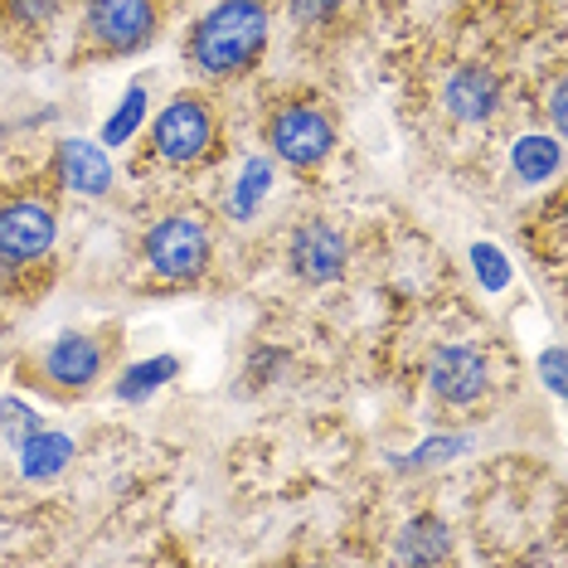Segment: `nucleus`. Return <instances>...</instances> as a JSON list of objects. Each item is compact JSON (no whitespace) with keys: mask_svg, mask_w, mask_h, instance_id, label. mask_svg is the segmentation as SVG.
I'll list each match as a JSON object with an SVG mask.
<instances>
[{"mask_svg":"<svg viewBox=\"0 0 568 568\" xmlns=\"http://www.w3.org/2000/svg\"><path fill=\"white\" fill-rule=\"evenodd\" d=\"M273 44V0H214L190 20L180 54L200 83H243L263 69Z\"/></svg>","mask_w":568,"mask_h":568,"instance_id":"1","label":"nucleus"},{"mask_svg":"<svg viewBox=\"0 0 568 568\" xmlns=\"http://www.w3.org/2000/svg\"><path fill=\"white\" fill-rule=\"evenodd\" d=\"M59 200L49 185L0 190V292L34 296L54 273Z\"/></svg>","mask_w":568,"mask_h":568,"instance_id":"2","label":"nucleus"},{"mask_svg":"<svg viewBox=\"0 0 568 568\" xmlns=\"http://www.w3.org/2000/svg\"><path fill=\"white\" fill-rule=\"evenodd\" d=\"M136 263L161 292L200 287L214 267V224L200 204H171L141 229Z\"/></svg>","mask_w":568,"mask_h":568,"instance_id":"3","label":"nucleus"},{"mask_svg":"<svg viewBox=\"0 0 568 568\" xmlns=\"http://www.w3.org/2000/svg\"><path fill=\"white\" fill-rule=\"evenodd\" d=\"M224 156V112L219 102L204 93V88H180L171 93V102L151 118L146 132V156H141V171L156 165V171H204Z\"/></svg>","mask_w":568,"mask_h":568,"instance_id":"4","label":"nucleus"},{"mask_svg":"<svg viewBox=\"0 0 568 568\" xmlns=\"http://www.w3.org/2000/svg\"><path fill=\"white\" fill-rule=\"evenodd\" d=\"M73 10L79 24H73L69 63H108L146 54L171 24L175 0H73Z\"/></svg>","mask_w":568,"mask_h":568,"instance_id":"5","label":"nucleus"},{"mask_svg":"<svg viewBox=\"0 0 568 568\" xmlns=\"http://www.w3.org/2000/svg\"><path fill=\"white\" fill-rule=\"evenodd\" d=\"M263 146L287 171L316 175L335 156V146H341V126H335L331 108L316 93L287 88V93L267 98V108H263Z\"/></svg>","mask_w":568,"mask_h":568,"instance_id":"6","label":"nucleus"},{"mask_svg":"<svg viewBox=\"0 0 568 568\" xmlns=\"http://www.w3.org/2000/svg\"><path fill=\"white\" fill-rule=\"evenodd\" d=\"M112 369V341L108 335H93V331H63L44 351H34L30 359L20 365V384L40 389L59 404L69 398H83L93 394Z\"/></svg>","mask_w":568,"mask_h":568,"instance_id":"7","label":"nucleus"},{"mask_svg":"<svg viewBox=\"0 0 568 568\" xmlns=\"http://www.w3.org/2000/svg\"><path fill=\"white\" fill-rule=\"evenodd\" d=\"M423 379H428V394L447 408H476L490 394V359L481 345L471 341H443L423 365Z\"/></svg>","mask_w":568,"mask_h":568,"instance_id":"8","label":"nucleus"},{"mask_svg":"<svg viewBox=\"0 0 568 568\" xmlns=\"http://www.w3.org/2000/svg\"><path fill=\"white\" fill-rule=\"evenodd\" d=\"M287 263L292 273L302 282H312V287H331V282L345 277V267H351V239H345V229L335 224V219H302V224L292 229L287 239Z\"/></svg>","mask_w":568,"mask_h":568,"instance_id":"9","label":"nucleus"},{"mask_svg":"<svg viewBox=\"0 0 568 568\" xmlns=\"http://www.w3.org/2000/svg\"><path fill=\"white\" fill-rule=\"evenodd\" d=\"M437 108H443V118L457 122V126H486V122L500 118V108H506V79H500L490 63H457V69L443 79Z\"/></svg>","mask_w":568,"mask_h":568,"instance_id":"10","label":"nucleus"},{"mask_svg":"<svg viewBox=\"0 0 568 568\" xmlns=\"http://www.w3.org/2000/svg\"><path fill=\"white\" fill-rule=\"evenodd\" d=\"M112 156L102 151V141H88V136H63L49 156V190L54 195H83V200H98L112 190Z\"/></svg>","mask_w":568,"mask_h":568,"instance_id":"11","label":"nucleus"},{"mask_svg":"<svg viewBox=\"0 0 568 568\" xmlns=\"http://www.w3.org/2000/svg\"><path fill=\"white\" fill-rule=\"evenodd\" d=\"M69 6L73 0H0V44L20 59L34 54L59 30Z\"/></svg>","mask_w":568,"mask_h":568,"instance_id":"12","label":"nucleus"},{"mask_svg":"<svg viewBox=\"0 0 568 568\" xmlns=\"http://www.w3.org/2000/svg\"><path fill=\"white\" fill-rule=\"evenodd\" d=\"M452 545H457V539H452V525L443 520V515L423 510V515H413V520L398 529L394 559L398 564H447Z\"/></svg>","mask_w":568,"mask_h":568,"instance_id":"13","label":"nucleus"},{"mask_svg":"<svg viewBox=\"0 0 568 568\" xmlns=\"http://www.w3.org/2000/svg\"><path fill=\"white\" fill-rule=\"evenodd\" d=\"M16 452H20V476L24 481H54L59 471H69L79 443H73L69 433H59V428H40V433L24 437Z\"/></svg>","mask_w":568,"mask_h":568,"instance_id":"14","label":"nucleus"},{"mask_svg":"<svg viewBox=\"0 0 568 568\" xmlns=\"http://www.w3.org/2000/svg\"><path fill=\"white\" fill-rule=\"evenodd\" d=\"M510 165H515V175L525 180V185H545V180H554L564 171V141L559 132H529L520 136L510 146Z\"/></svg>","mask_w":568,"mask_h":568,"instance_id":"15","label":"nucleus"},{"mask_svg":"<svg viewBox=\"0 0 568 568\" xmlns=\"http://www.w3.org/2000/svg\"><path fill=\"white\" fill-rule=\"evenodd\" d=\"M180 374V359L175 355H151V359H136V365H126L118 379H112V394L122 398V404H146L151 394H161L165 384H171Z\"/></svg>","mask_w":568,"mask_h":568,"instance_id":"16","label":"nucleus"},{"mask_svg":"<svg viewBox=\"0 0 568 568\" xmlns=\"http://www.w3.org/2000/svg\"><path fill=\"white\" fill-rule=\"evenodd\" d=\"M146 108H151V88H146V83H132V88L122 93L118 112L102 122L98 141H102V146H126V141H132L141 126H146Z\"/></svg>","mask_w":568,"mask_h":568,"instance_id":"17","label":"nucleus"},{"mask_svg":"<svg viewBox=\"0 0 568 568\" xmlns=\"http://www.w3.org/2000/svg\"><path fill=\"white\" fill-rule=\"evenodd\" d=\"M267 190H273V161H267V156H253L248 165H243L239 185L229 190V214H234V219H248L257 204L267 200Z\"/></svg>","mask_w":568,"mask_h":568,"instance_id":"18","label":"nucleus"},{"mask_svg":"<svg viewBox=\"0 0 568 568\" xmlns=\"http://www.w3.org/2000/svg\"><path fill=\"white\" fill-rule=\"evenodd\" d=\"M44 428V418H40V408L30 404V398H0V437H6L10 447H20L30 433H40Z\"/></svg>","mask_w":568,"mask_h":568,"instance_id":"19","label":"nucleus"},{"mask_svg":"<svg viewBox=\"0 0 568 568\" xmlns=\"http://www.w3.org/2000/svg\"><path fill=\"white\" fill-rule=\"evenodd\" d=\"M341 6L345 0H287V16H292L296 30L316 34V30H331L335 16H341Z\"/></svg>","mask_w":568,"mask_h":568,"instance_id":"20","label":"nucleus"},{"mask_svg":"<svg viewBox=\"0 0 568 568\" xmlns=\"http://www.w3.org/2000/svg\"><path fill=\"white\" fill-rule=\"evenodd\" d=\"M471 263H476V273H481V287H486V292L510 287V263H506V253H500L496 243H476V248H471Z\"/></svg>","mask_w":568,"mask_h":568,"instance_id":"21","label":"nucleus"},{"mask_svg":"<svg viewBox=\"0 0 568 568\" xmlns=\"http://www.w3.org/2000/svg\"><path fill=\"white\" fill-rule=\"evenodd\" d=\"M462 447H467V443H462V437H433V443H423L418 452H413V457L404 462V467H408V471H423V467H443V462H447V457H457Z\"/></svg>","mask_w":568,"mask_h":568,"instance_id":"22","label":"nucleus"},{"mask_svg":"<svg viewBox=\"0 0 568 568\" xmlns=\"http://www.w3.org/2000/svg\"><path fill=\"white\" fill-rule=\"evenodd\" d=\"M549 126H554V132H564V73H559V79H554V88H549Z\"/></svg>","mask_w":568,"mask_h":568,"instance_id":"23","label":"nucleus"},{"mask_svg":"<svg viewBox=\"0 0 568 568\" xmlns=\"http://www.w3.org/2000/svg\"><path fill=\"white\" fill-rule=\"evenodd\" d=\"M545 384H549L554 394H564V355H559V351L545 355Z\"/></svg>","mask_w":568,"mask_h":568,"instance_id":"24","label":"nucleus"}]
</instances>
